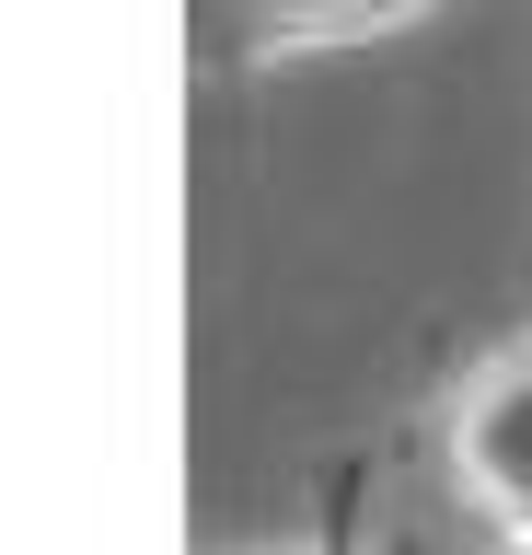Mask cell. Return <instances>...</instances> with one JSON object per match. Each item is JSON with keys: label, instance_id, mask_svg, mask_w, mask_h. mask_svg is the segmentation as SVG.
<instances>
[{"label": "cell", "instance_id": "2", "mask_svg": "<svg viewBox=\"0 0 532 555\" xmlns=\"http://www.w3.org/2000/svg\"><path fill=\"white\" fill-rule=\"evenodd\" d=\"M244 12V47L278 59V47H359V35H393L417 24L428 0H232Z\"/></svg>", "mask_w": 532, "mask_h": 555}, {"label": "cell", "instance_id": "1", "mask_svg": "<svg viewBox=\"0 0 532 555\" xmlns=\"http://www.w3.org/2000/svg\"><path fill=\"white\" fill-rule=\"evenodd\" d=\"M440 463H452L463 509L486 520L497 544L532 532V324L452 382V405H440Z\"/></svg>", "mask_w": 532, "mask_h": 555}, {"label": "cell", "instance_id": "3", "mask_svg": "<svg viewBox=\"0 0 532 555\" xmlns=\"http://www.w3.org/2000/svg\"><path fill=\"white\" fill-rule=\"evenodd\" d=\"M497 555H532V532H509V544H497Z\"/></svg>", "mask_w": 532, "mask_h": 555}]
</instances>
